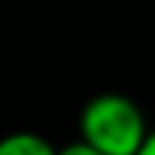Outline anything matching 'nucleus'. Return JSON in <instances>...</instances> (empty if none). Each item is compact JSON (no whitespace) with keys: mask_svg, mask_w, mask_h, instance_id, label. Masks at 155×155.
Instances as JSON below:
<instances>
[{"mask_svg":"<svg viewBox=\"0 0 155 155\" xmlns=\"http://www.w3.org/2000/svg\"><path fill=\"white\" fill-rule=\"evenodd\" d=\"M55 155H101V152H95L89 144L78 141V144H69V147H63V150H55Z\"/></svg>","mask_w":155,"mask_h":155,"instance_id":"obj_3","label":"nucleus"},{"mask_svg":"<svg viewBox=\"0 0 155 155\" xmlns=\"http://www.w3.org/2000/svg\"><path fill=\"white\" fill-rule=\"evenodd\" d=\"M0 155H55V150L38 132H12L0 138Z\"/></svg>","mask_w":155,"mask_h":155,"instance_id":"obj_2","label":"nucleus"},{"mask_svg":"<svg viewBox=\"0 0 155 155\" xmlns=\"http://www.w3.org/2000/svg\"><path fill=\"white\" fill-rule=\"evenodd\" d=\"M138 155H155V129L147 132V138H144V144H141Z\"/></svg>","mask_w":155,"mask_h":155,"instance_id":"obj_4","label":"nucleus"},{"mask_svg":"<svg viewBox=\"0 0 155 155\" xmlns=\"http://www.w3.org/2000/svg\"><path fill=\"white\" fill-rule=\"evenodd\" d=\"M144 138V115L127 95H98L81 112V141L101 155H138Z\"/></svg>","mask_w":155,"mask_h":155,"instance_id":"obj_1","label":"nucleus"}]
</instances>
